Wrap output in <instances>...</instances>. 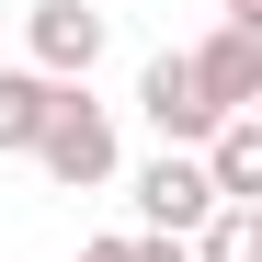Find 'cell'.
<instances>
[{"label":"cell","mask_w":262,"mask_h":262,"mask_svg":"<svg viewBox=\"0 0 262 262\" xmlns=\"http://www.w3.org/2000/svg\"><path fill=\"white\" fill-rule=\"evenodd\" d=\"M92 262H194V251H183V239H148V228H137V239H92Z\"/></svg>","instance_id":"cell-9"},{"label":"cell","mask_w":262,"mask_h":262,"mask_svg":"<svg viewBox=\"0 0 262 262\" xmlns=\"http://www.w3.org/2000/svg\"><path fill=\"white\" fill-rule=\"evenodd\" d=\"M23 34H34V80H57V92H80L92 57H103V12L92 0H34Z\"/></svg>","instance_id":"cell-2"},{"label":"cell","mask_w":262,"mask_h":262,"mask_svg":"<svg viewBox=\"0 0 262 262\" xmlns=\"http://www.w3.org/2000/svg\"><path fill=\"white\" fill-rule=\"evenodd\" d=\"M114 114L92 103V92H57V114H46V137H34V171H46L57 194H92V183H114Z\"/></svg>","instance_id":"cell-1"},{"label":"cell","mask_w":262,"mask_h":262,"mask_svg":"<svg viewBox=\"0 0 262 262\" xmlns=\"http://www.w3.org/2000/svg\"><path fill=\"white\" fill-rule=\"evenodd\" d=\"M137 216H148V239H194L205 216H216V194H205V160H194V148H160V160L137 171Z\"/></svg>","instance_id":"cell-4"},{"label":"cell","mask_w":262,"mask_h":262,"mask_svg":"<svg viewBox=\"0 0 262 262\" xmlns=\"http://www.w3.org/2000/svg\"><path fill=\"white\" fill-rule=\"evenodd\" d=\"M228 23H262V0H228Z\"/></svg>","instance_id":"cell-10"},{"label":"cell","mask_w":262,"mask_h":262,"mask_svg":"<svg viewBox=\"0 0 262 262\" xmlns=\"http://www.w3.org/2000/svg\"><path fill=\"white\" fill-rule=\"evenodd\" d=\"M183 251H194V262H262V205H216Z\"/></svg>","instance_id":"cell-8"},{"label":"cell","mask_w":262,"mask_h":262,"mask_svg":"<svg viewBox=\"0 0 262 262\" xmlns=\"http://www.w3.org/2000/svg\"><path fill=\"white\" fill-rule=\"evenodd\" d=\"M137 114L160 125V148H205L216 125H228V114L194 92V69H183V57H148V69H137Z\"/></svg>","instance_id":"cell-5"},{"label":"cell","mask_w":262,"mask_h":262,"mask_svg":"<svg viewBox=\"0 0 262 262\" xmlns=\"http://www.w3.org/2000/svg\"><path fill=\"white\" fill-rule=\"evenodd\" d=\"M183 69H194V92L216 114H262V23H216Z\"/></svg>","instance_id":"cell-3"},{"label":"cell","mask_w":262,"mask_h":262,"mask_svg":"<svg viewBox=\"0 0 262 262\" xmlns=\"http://www.w3.org/2000/svg\"><path fill=\"white\" fill-rule=\"evenodd\" d=\"M46 114H57V80H34V69H0V160H34Z\"/></svg>","instance_id":"cell-7"},{"label":"cell","mask_w":262,"mask_h":262,"mask_svg":"<svg viewBox=\"0 0 262 262\" xmlns=\"http://www.w3.org/2000/svg\"><path fill=\"white\" fill-rule=\"evenodd\" d=\"M80 262H92V251H80Z\"/></svg>","instance_id":"cell-11"},{"label":"cell","mask_w":262,"mask_h":262,"mask_svg":"<svg viewBox=\"0 0 262 262\" xmlns=\"http://www.w3.org/2000/svg\"><path fill=\"white\" fill-rule=\"evenodd\" d=\"M194 160H205V194L216 205H262V114H228Z\"/></svg>","instance_id":"cell-6"}]
</instances>
